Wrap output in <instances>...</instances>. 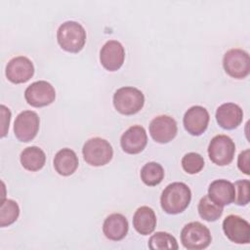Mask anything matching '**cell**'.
Returning <instances> with one entry per match:
<instances>
[{
  "instance_id": "7",
  "label": "cell",
  "mask_w": 250,
  "mask_h": 250,
  "mask_svg": "<svg viewBox=\"0 0 250 250\" xmlns=\"http://www.w3.org/2000/svg\"><path fill=\"white\" fill-rule=\"evenodd\" d=\"M223 65L229 76L236 79L245 78L250 70L249 55L241 49H230L224 56Z\"/></svg>"
},
{
  "instance_id": "8",
  "label": "cell",
  "mask_w": 250,
  "mask_h": 250,
  "mask_svg": "<svg viewBox=\"0 0 250 250\" xmlns=\"http://www.w3.org/2000/svg\"><path fill=\"white\" fill-rule=\"evenodd\" d=\"M24 98L27 104L34 107L46 106L55 101L56 91L47 81H35L25 89Z\"/></svg>"
},
{
  "instance_id": "1",
  "label": "cell",
  "mask_w": 250,
  "mask_h": 250,
  "mask_svg": "<svg viewBox=\"0 0 250 250\" xmlns=\"http://www.w3.org/2000/svg\"><path fill=\"white\" fill-rule=\"evenodd\" d=\"M191 199V191L185 183H172L168 185L162 191L160 204L164 212L167 214L182 213L189 205Z\"/></svg>"
},
{
  "instance_id": "25",
  "label": "cell",
  "mask_w": 250,
  "mask_h": 250,
  "mask_svg": "<svg viewBox=\"0 0 250 250\" xmlns=\"http://www.w3.org/2000/svg\"><path fill=\"white\" fill-rule=\"evenodd\" d=\"M148 247L151 250L155 249H172L177 250L179 248L176 238L168 232L158 231L150 236L148 240Z\"/></svg>"
},
{
  "instance_id": "17",
  "label": "cell",
  "mask_w": 250,
  "mask_h": 250,
  "mask_svg": "<svg viewBox=\"0 0 250 250\" xmlns=\"http://www.w3.org/2000/svg\"><path fill=\"white\" fill-rule=\"evenodd\" d=\"M209 197L218 205H229L234 200L235 188L229 181L220 179L212 182L208 188Z\"/></svg>"
},
{
  "instance_id": "20",
  "label": "cell",
  "mask_w": 250,
  "mask_h": 250,
  "mask_svg": "<svg viewBox=\"0 0 250 250\" xmlns=\"http://www.w3.org/2000/svg\"><path fill=\"white\" fill-rule=\"evenodd\" d=\"M79 164L76 153L70 148L59 150L54 158L55 170L62 176H70L75 172Z\"/></svg>"
},
{
  "instance_id": "27",
  "label": "cell",
  "mask_w": 250,
  "mask_h": 250,
  "mask_svg": "<svg viewBox=\"0 0 250 250\" xmlns=\"http://www.w3.org/2000/svg\"><path fill=\"white\" fill-rule=\"evenodd\" d=\"M235 196L234 203L240 206L247 205L249 203V188L250 183L248 180H238L234 183Z\"/></svg>"
},
{
  "instance_id": "9",
  "label": "cell",
  "mask_w": 250,
  "mask_h": 250,
  "mask_svg": "<svg viewBox=\"0 0 250 250\" xmlns=\"http://www.w3.org/2000/svg\"><path fill=\"white\" fill-rule=\"evenodd\" d=\"M39 116L31 110L21 111L16 117L14 123V133L21 142L27 143L35 138L39 130Z\"/></svg>"
},
{
  "instance_id": "19",
  "label": "cell",
  "mask_w": 250,
  "mask_h": 250,
  "mask_svg": "<svg viewBox=\"0 0 250 250\" xmlns=\"http://www.w3.org/2000/svg\"><path fill=\"white\" fill-rule=\"evenodd\" d=\"M133 227L143 235L150 234L156 227V216L154 211L148 206L138 208L133 217Z\"/></svg>"
},
{
  "instance_id": "21",
  "label": "cell",
  "mask_w": 250,
  "mask_h": 250,
  "mask_svg": "<svg viewBox=\"0 0 250 250\" xmlns=\"http://www.w3.org/2000/svg\"><path fill=\"white\" fill-rule=\"evenodd\" d=\"M46 161L45 152L38 146H28L21 153V163L28 171L40 170Z\"/></svg>"
},
{
  "instance_id": "16",
  "label": "cell",
  "mask_w": 250,
  "mask_h": 250,
  "mask_svg": "<svg viewBox=\"0 0 250 250\" xmlns=\"http://www.w3.org/2000/svg\"><path fill=\"white\" fill-rule=\"evenodd\" d=\"M243 119L241 107L233 103L221 104L216 110V120L218 124L227 130H232L240 125Z\"/></svg>"
},
{
  "instance_id": "28",
  "label": "cell",
  "mask_w": 250,
  "mask_h": 250,
  "mask_svg": "<svg viewBox=\"0 0 250 250\" xmlns=\"http://www.w3.org/2000/svg\"><path fill=\"white\" fill-rule=\"evenodd\" d=\"M237 166L241 172L249 175V149L239 153L237 159Z\"/></svg>"
},
{
  "instance_id": "4",
  "label": "cell",
  "mask_w": 250,
  "mask_h": 250,
  "mask_svg": "<svg viewBox=\"0 0 250 250\" xmlns=\"http://www.w3.org/2000/svg\"><path fill=\"white\" fill-rule=\"evenodd\" d=\"M84 160L92 166H103L107 164L112 156L113 149L111 145L104 139L96 137L89 139L82 148Z\"/></svg>"
},
{
  "instance_id": "6",
  "label": "cell",
  "mask_w": 250,
  "mask_h": 250,
  "mask_svg": "<svg viewBox=\"0 0 250 250\" xmlns=\"http://www.w3.org/2000/svg\"><path fill=\"white\" fill-rule=\"evenodd\" d=\"M235 145L227 135L215 136L208 146V155L210 160L219 166L229 164L233 159Z\"/></svg>"
},
{
  "instance_id": "26",
  "label": "cell",
  "mask_w": 250,
  "mask_h": 250,
  "mask_svg": "<svg viewBox=\"0 0 250 250\" xmlns=\"http://www.w3.org/2000/svg\"><path fill=\"white\" fill-rule=\"evenodd\" d=\"M182 167L188 174H196L203 169L204 159L196 152H188L182 158Z\"/></svg>"
},
{
  "instance_id": "11",
  "label": "cell",
  "mask_w": 250,
  "mask_h": 250,
  "mask_svg": "<svg viewBox=\"0 0 250 250\" xmlns=\"http://www.w3.org/2000/svg\"><path fill=\"white\" fill-rule=\"evenodd\" d=\"M178 132L177 123L174 118L168 115H159L153 118L149 124L151 138L160 144L172 141Z\"/></svg>"
},
{
  "instance_id": "12",
  "label": "cell",
  "mask_w": 250,
  "mask_h": 250,
  "mask_svg": "<svg viewBox=\"0 0 250 250\" xmlns=\"http://www.w3.org/2000/svg\"><path fill=\"white\" fill-rule=\"evenodd\" d=\"M33 63L28 58L23 56L13 58L6 66V76L9 81L15 84L28 81L33 76Z\"/></svg>"
},
{
  "instance_id": "18",
  "label": "cell",
  "mask_w": 250,
  "mask_h": 250,
  "mask_svg": "<svg viewBox=\"0 0 250 250\" xmlns=\"http://www.w3.org/2000/svg\"><path fill=\"white\" fill-rule=\"evenodd\" d=\"M103 231L106 238L119 241L123 239L128 232V221L122 214L113 213L104 220Z\"/></svg>"
},
{
  "instance_id": "3",
  "label": "cell",
  "mask_w": 250,
  "mask_h": 250,
  "mask_svg": "<svg viewBox=\"0 0 250 250\" xmlns=\"http://www.w3.org/2000/svg\"><path fill=\"white\" fill-rule=\"evenodd\" d=\"M144 104V94L135 87H121L113 95V105L121 114H135L143 108Z\"/></svg>"
},
{
  "instance_id": "14",
  "label": "cell",
  "mask_w": 250,
  "mask_h": 250,
  "mask_svg": "<svg viewBox=\"0 0 250 250\" xmlns=\"http://www.w3.org/2000/svg\"><path fill=\"white\" fill-rule=\"evenodd\" d=\"M209 118V113L205 107L193 105L184 115L183 122L185 129L192 136H200L207 129Z\"/></svg>"
},
{
  "instance_id": "29",
  "label": "cell",
  "mask_w": 250,
  "mask_h": 250,
  "mask_svg": "<svg viewBox=\"0 0 250 250\" xmlns=\"http://www.w3.org/2000/svg\"><path fill=\"white\" fill-rule=\"evenodd\" d=\"M1 114H2V134L1 137H5L7 134V130L9 129L10 119H11V111L4 104H1Z\"/></svg>"
},
{
  "instance_id": "2",
  "label": "cell",
  "mask_w": 250,
  "mask_h": 250,
  "mask_svg": "<svg viewBox=\"0 0 250 250\" xmlns=\"http://www.w3.org/2000/svg\"><path fill=\"white\" fill-rule=\"evenodd\" d=\"M57 39L59 45L64 51L78 53L85 45L86 31L77 21H64L58 28Z\"/></svg>"
},
{
  "instance_id": "13",
  "label": "cell",
  "mask_w": 250,
  "mask_h": 250,
  "mask_svg": "<svg viewBox=\"0 0 250 250\" xmlns=\"http://www.w3.org/2000/svg\"><path fill=\"white\" fill-rule=\"evenodd\" d=\"M125 59V50L122 44L116 40L107 41L100 51L102 65L109 71L119 69Z\"/></svg>"
},
{
  "instance_id": "23",
  "label": "cell",
  "mask_w": 250,
  "mask_h": 250,
  "mask_svg": "<svg viewBox=\"0 0 250 250\" xmlns=\"http://www.w3.org/2000/svg\"><path fill=\"white\" fill-rule=\"evenodd\" d=\"M199 216L208 222L217 221L223 214V206L216 204L209 195H204L198 203Z\"/></svg>"
},
{
  "instance_id": "22",
  "label": "cell",
  "mask_w": 250,
  "mask_h": 250,
  "mask_svg": "<svg viewBox=\"0 0 250 250\" xmlns=\"http://www.w3.org/2000/svg\"><path fill=\"white\" fill-rule=\"evenodd\" d=\"M163 178V167L157 162H147L141 170V179L146 186H157L162 182Z\"/></svg>"
},
{
  "instance_id": "15",
  "label": "cell",
  "mask_w": 250,
  "mask_h": 250,
  "mask_svg": "<svg viewBox=\"0 0 250 250\" xmlns=\"http://www.w3.org/2000/svg\"><path fill=\"white\" fill-rule=\"evenodd\" d=\"M147 136L145 128L140 125H134L128 128L120 139L122 149L129 154L140 153L146 146Z\"/></svg>"
},
{
  "instance_id": "10",
  "label": "cell",
  "mask_w": 250,
  "mask_h": 250,
  "mask_svg": "<svg viewBox=\"0 0 250 250\" xmlns=\"http://www.w3.org/2000/svg\"><path fill=\"white\" fill-rule=\"evenodd\" d=\"M226 236L237 244H247L250 236L249 223L237 215H229L223 222Z\"/></svg>"
},
{
  "instance_id": "24",
  "label": "cell",
  "mask_w": 250,
  "mask_h": 250,
  "mask_svg": "<svg viewBox=\"0 0 250 250\" xmlns=\"http://www.w3.org/2000/svg\"><path fill=\"white\" fill-rule=\"evenodd\" d=\"M20 215V207L18 203L12 199H4L0 209V226L2 228L12 225L17 221Z\"/></svg>"
},
{
  "instance_id": "5",
  "label": "cell",
  "mask_w": 250,
  "mask_h": 250,
  "mask_svg": "<svg viewBox=\"0 0 250 250\" xmlns=\"http://www.w3.org/2000/svg\"><path fill=\"white\" fill-rule=\"evenodd\" d=\"M212 236L209 229L199 222L187 224L181 231V241L189 250L205 249L211 243Z\"/></svg>"
}]
</instances>
